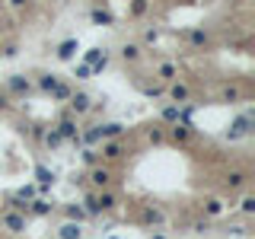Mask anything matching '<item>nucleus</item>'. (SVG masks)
Instances as JSON below:
<instances>
[{
  "instance_id": "obj_1",
  "label": "nucleus",
  "mask_w": 255,
  "mask_h": 239,
  "mask_svg": "<svg viewBox=\"0 0 255 239\" xmlns=\"http://www.w3.org/2000/svg\"><path fill=\"white\" fill-rule=\"evenodd\" d=\"M252 125H255V118L249 112L246 115H236V118H233V125L226 128V140H239V137H246V134L252 131Z\"/></svg>"
},
{
  "instance_id": "obj_2",
  "label": "nucleus",
  "mask_w": 255,
  "mask_h": 239,
  "mask_svg": "<svg viewBox=\"0 0 255 239\" xmlns=\"http://www.w3.org/2000/svg\"><path fill=\"white\" fill-rule=\"evenodd\" d=\"M58 134H61L64 140H73V143H80V128H77V118H73L70 112L61 115V121H58V128H55Z\"/></svg>"
},
{
  "instance_id": "obj_3",
  "label": "nucleus",
  "mask_w": 255,
  "mask_h": 239,
  "mask_svg": "<svg viewBox=\"0 0 255 239\" xmlns=\"http://www.w3.org/2000/svg\"><path fill=\"white\" fill-rule=\"evenodd\" d=\"M29 93H32L29 77H23V73H13V77L6 80V96H19V99H26Z\"/></svg>"
},
{
  "instance_id": "obj_4",
  "label": "nucleus",
  "mask_w": 255,
  "mask_h": 239,
  "mask_svg": "<svg viewBox=\"0 0 255 239\" xmlns=\"http://www.w3.org/2000/svg\"><path fill=\"white\" fill-rule=\"evenodd\" d=\"M0 223H3L6 230H10L13 236H19V233H26V214H19V210H6L3 217H0Z\"/></svg>"
},
{
  "instance_id": "obj_5",
  "label": "nucleus",
  "mask_w": 255,
  "mask_h": 239,
  "mask_svg": "<svg viewBox=\"0 0 255 239\" xmlns=\"http://www.w3.org/2000/svg\"><path fill=\"white\" fill-rule=\"evenodd\" d=\"M67 105H70V115H86V112L93 108V99H90L86 93H70Z\"/></svg>"
},
{
  "instance_id": "obj_6",
  "label": "nucleus",
  "mask_w": 255,
  "mask_h": 239,
  "mask_svg": "<svg viewBox=\"0 0 255 239\" xmlns=\"http://www.w3.org/2000/svg\"><path fill=\"white\" fill-rule=\"evenodd\" d=\"M96 131H99V140H112L125 134V125L122 121H105V125H96Z\"/></svg>"
},
{
  "instance_id": "obj_7",
  "label": "nucleus",
  "mask_w": 255,
  "mask_h": 239,
  "mask_svg": "<svg viewBox=\"0 0 255 239\" xmlns=\"http://www.w3.org/2000/svg\"><path fill=\"white\" fill-rule=\"evenodd\" d=\"M51 210H55V204H51V201H45V198H38V195L32 198L29 204H26V214H35V217H48Z\"/></svg>"
},
{
  "instance_id": "obj_8",
  "label": "nucleus",
  "mask_w": 255,
  "mask_h": 239,
  "mask_svg": "<svg viewBox=\"0 0 255 239\" xmlns=\"http://www.w3.org/2000/svg\"><path fill=\"white\" fill-rule=\"evenodd\" d=\"M77 51H80V42H77V38H64V42L61 45H58V61H73V58H77Z\"/></svg>"
},
{
  "instance_id": "obj_9",
  "label": "nucleus",
  "mask_w": 255,
  "mask_h": 239,
  "mask_svg": "<svg viewBox=\"0 0 255 239\" xmlns=\"http://www.w3.org/2000/svg\"><path fill=\"white\" fill-rule=\"evenodd\" d=\"M96 204H99V214H102V210H115L118 207V195H115V191H99V195H96Z\"/></svg>"
},
{
  "instance_id": "obj_10",
  "label": "nucleus",
  "mask_w": 255,
  "mask_h": 239,
  "mask_svg": "<svg viewBox=\"0 0 255 239\" xmlns=\"http://www.w3.org/2000/svg\"><path fill=\"white\" fill-rule=\"evenodd\" d=\"M90 182H93V185H96L99 191H102V188L112 185V172H109V169H102V166H96V169L90 172Z\"/></svg>"
},
{
  "instance_id": "obj_11",
  "label": "nucleus",
  "mask_w": 255,
  "mask_h": 239,
  "mask_svg": "<svg viewBox=\"0 0 255 239\" xmlns=\"http://www.w3.org/2000/svg\"><path fill=\"white\" fill-rule=\"evenodd\" d=\"M189 86H185V83H179V80H172V83H169V99L172 102H176V105H182V102H189Z\"/></svg>"
},
{
  "instance_id": "obj_12",
  "label": "nucleus",
  "mask_w": 255,
  "mask_h": 239,
  "mask_svg": "<svg viewBox=\"0 0 255 239\" xmlns=\"http://www.w3.org/2000/svg\"><path fill=\"white\" fill-rule=\"evenodd\" d=\"M58 239H83V227L73 220H67L61 230H58Z\"/></svg>"
},
{
  "instance_id": "obj_13",
  "label": "nucleus",
  "mask_w": 255,
  "mask_h": 239,
  "mask_svg": "<svg viewBox=\"0 0 255 239\" xmlns=\"http://www.w3.org/2000/svg\"><path fill=\"white\" fill-rule=\"evenodd\" d=\"M35 179H38V188H48V185H55V172H51V169L48 166H42V163H38V166H35Z\"/></svg>"
},
{
  "instance_id": "obj_14",
  "label": "nucleus",
  "mask_w": 255,
  "mask_h": 239,
  "mask_svg": "<svg viewBox=\"0 0 255 239\" xmlns=\"http://www.w3.org/2000/svg\"><path fill=\"white\" fill-rule=\"evenodd\" d=\"M90 19H93L96 26H112V23H115V16H112L109 10H102V6H93V10H90Z\"/></svg>"
},
{
  "instance_id": "obj_15",
  "label": "nucleus",
  "mask_w": 255,
  "mask_h": 239,
  "mask_svg": "<svg viewBox=\"0 0 255 239\" xmlns=\"http://www.w3.org/2000/svg\"><path fill=\"white\" fill-rule=\"evenodd\" d=\"M122 153H125V147H122L115 137H112V140H102V156H105V160H118Z\"/></svg>"
},
{
  "instance_id": "obj_16",
  "label": "nucleus",
  "mask_w": 255,
  "mask_h": 239,
  "mask_svg": "<svg viewBox=\"0 0 255 239\" xmlns=\"http://www.w3.org/2000/svg\"><path fill=\"white\" fill-rule=\"evenodd\" d=\"M157 73H159V80H166V83H172V80L179 77V67L172 64V61H163V64L157 67Z\"/></svg>"
},
{
  "instance_id": "obj_17",
  "label": "nucleus",
  "mask_w": 255,
  "mask_h": 239,
  "mask_svg": "<svg viewBox=\"0 0 255 239\" xmlns=\"http://www.w3.org/2000/svg\"><path fill=\"white\" fill-rule=\"evenodd\" d=\"M64 214H67V220H73V223H83L86 217H90L83 207H80V204H67V207H64Z\"/></svg>"
},
{
  "instance_id": "obj_18",
  "label": "nucleus",
  "mask_w": 255,
  "mask_h": 239,
  "mask_svg": "<svg viewBox=\"0 0 255 239\" xmlns=\"http://www.w3.org/2000/svg\"><path fill=\"white\" fill-rule=\"evenodd\" d=\"M207 42H211V35H207L204 29H191V32H189V45H191V48H204Z\"/></svg>"
},
{
  "instance_id": "obj_19",
  "label": "nucleus",
  "mask_w": 255,
  "mask_h": 239,
  "mask_svg": "<svg viewBox=\"0 0 255 239\" xmlns=\"http://www.w3.org/2000/svg\"><path fill=\"white\" fill-rule=\"evenodd\" d=\"M140 54H144V48H140V45H134V42L122 45V58L131 61V64H134V61H140Z\"/></svg>"
},
{
  "instance_id": "obj_20",
  "label": "nucleus",
  "mask_w": 255,
  "mask_h": 239,
  "mask_svg": "<svg viewBox=\"0 0 255 239\" xmlns=\"http://www.w3.org/2000/svg\"><path fill=\"white\" fill-rule=\"evenodd\" d=\"M204 214L207 217H220V214H223V201H220V198H207V201H204Z\"/></svg>"
},
{
  "instance_id": "obj_21",
  "label": "nucleus",
  "mask_w": 255,
  "mask_h": 239,
  "mask_svg": "<svg viewBox=\"0 0 255 239\" xmlns=\"http://www.w3.org/2000/svg\"><path fill=\"white\" fill-rule=\"evenodd\" d=\"M169 134H172V140H176V143H179V140H189V134H191V125H179V121H176Z\"/></svg>"
},
{
  "instance_id": "obj_22",
  "label": "nucleus",
  "mask_w": 255,
  "mask_h": 239,
  "mask_svg": "<svg viewBox=\"0 0 255 239\" xmlns=\"http://www.w3.org/2000/svg\"><path fill=\"white\" fill-rule=\"evenodd\" d=\"M70 93H73L70 86L58 80V86H55V90H51V99H58V102H67V99H70Z\"/></svg>"
},
{
  "instance_id": "obj_23",
  "label": "nucleus",
  "mask_w": 255,
  "mask_h": 239,
  "mask_svg": "<svg viewBox=\"0 0 255 239\" xmlns=\"http://www.w3.org/2000/svg\"><path fill=\"white\" fill-rule=\"evenodd\" d=\"M147 10H150V0H131V10H128V13H131L134 19H140Z\"/></svg>"
},
{
  "instance_id": "obj_24",
  "label": "nucleus",
  "mask_w": 255,
  "mask_h": 239,
  "mask_svg": "<svg viewBox=\"0 0 255 239\" xmlns=\"http://www.w3.org/2000/svg\"><path fill=\"white\" fill-rule=\"evenodd\" d=\"M159 118H163L166 125H176V121H179V105H176V102H172V105H166L163 112H159Z\"/></svg>"
},
{
  "instance_id": "obj_25",
  "label": "nucleus",
  "mask_w": 255,
  "mask_h": 239,
  "mask_svg": "<svg viewBox=\"0 0 255 239\" xmlns=\"http://www.w3.org/2000/svg\"><path fill=\"white\" fill-rule=\"evenodd\" d=\"M243 185H246V172H230V175H226V188L236 191V188H243Z\"/></svg>"
},
{
  "instance_id": "obj_26",
  "label": "nucleus",
  "mask_w": 255,
  "mask_h": 239,
  "mask_svg": "<svg viewBox=\"0 0 255 239\" xmlns=\"http://www.w3.org/2000/svg\"><path fill=\"white\" fill-rule=\"evenodd\" d=\"M55 86H58V77H55V73H45V77L38 80V90H42V93H51Z\"/></svg>"
},
{
  "instance_id": "obj_27",
  "label": "nucleus",
  "mask_w": 255,
  "mask_h": 239,
  "mask_svg": "<svg viewBox=\"0 0 255 239\" xmlns=\"http://www.w3.org/2000/svg\"><path fill=\"white\" fill-rule=\"evenodd\" d=\"M35 195H38V188H35V185H23V188L16 191V198H19V201H26V204H29Z\"/></svg>"
},
{
  "instance_id": "obj_28",
  "label": "nucleus",
  "mask_w": 255,
  "mask_h": 239,
  "mask_svg": "<svg viewBox=\"0 0 255 239\" xmlns=\"http://www.w3.org/2000/svg\"><path fill=\"white\" fill-rule=\"evenodd\" d=\"M144 220H147V223H157V227H159V223H163V220H166V217H163V210H157V207H150V210H144Z\"/></svg>"
},
{
  "instance_id": "obj_29",
  "label": "nucleus",
  "mask_w": 255,
  "mask_h": 239,
  "mask_svg": "<svg viewBox=\"0 0 255 239\" xmlns=\"http://www.w3.org/2000/svg\"><path fill=\"white\" fill-rule=\"evenodd\" d=\"M80 156H83L86 166H96V163H99V153H96L93 147H83V150H80Z\"/></svg>"
},
{
  "instance_id": "obj_30",
  "label": "nucleus",
  "mask_w": 255,
  "mask_h": 239,
  "mask_svg": "<svg viewBox=\"0 0 255 239\" xmlns=\"http://www.w3.org/2000/svg\"><path fill=\"white\" fill-rule=\"evenodd\" d=\"M42 140L48 143V147H61V143H64V137H61L58 131H45V137H42Z\"/></svg>"
},
{
  "instance_id": "obj_31",
  "label": "nucleus",
  "mask_w": 255,
  "mask_h": 239,
  "mask_svg": "<svg viewBox=\"0 0 255 239\" xmlns=\"http://www.w3.org/2000/svg\"><path fill=\"white\" fill-rule=\"evenodd\" d=\"M73 77H77V80H90V77H93V70H90V67L83 64V61H80V64L73 67Z\"/></svg>"
},
{
  "instance_id": "obj_32",
  "label": "nucleus",
  "mask_w": 255,
  "mask_h": 239,
  "mask_svg": "<svg viewBox=\"0 0 255 239\" xmlns=\"http://www.w3.org/2000/svg\"><path fill=\"white\" fill-rule=\"evenodd\" d=\"M83 204H86L83 210H86V214H90V217H96V214H99V204H96V195H86V201H83Z\"/></svg>"
},
{
  "instance_id": "obj_33",
  "label": "nucleus",
  "mask_w": 255,
  "mask_h": 239,
  "mask_svg": "<svg viewBox=\"0 0 255 239\" xmlns=\"http://www.w3.org/2000/svg\"><path fill=\"white\" fill-rule=\"evenodd\" d=\"M239 210H243V214H255V198L246 195L243 201H239Z\"/></svg>"
},
{
  "instance_id": "obj_34",
  "label": "nucleus",
  "mask_w": 255,
  "mask_h": 239,
  "mask_svg": "<svg viewBox=\"0 0 255 239\" xmlns=\"http://www.w3.org/2000/svg\"><path fill=\"white\" fill-rule=\"evenodd\" d=\"M159 42V32L157 29H144V45H157Z\"/></svg>"
},
{
  "instance_id": "obj_35",
  "label": "nucleus",
  "mask_w": 255,
  "mask_h": 239,
  "mask_svg": "<svg viewBox=\"0 0 255 239\" xmlns=\"http://www.w3.org/2000/svg\"><path fill=\"white\" fill-rule=\"evenodd\" d=\"M223 99H226V102H236V99H239V90H236V86H226V90H223Z\"/></svg>"
},
{
  "instance_id": "obj_36",
  "label": "nucleus",
  "mask_w": 255,
  "mask_h": 239,
  "mask_svg": "<svg viewBox=\"0 0 255 239\" xmlns=\"http://www.w3.org/2000/svg\"><path fill=\"white\" fill-rule=\"evenodd\" d=\"M147 137H150L153 143H159V140H163V131H159V128H150V131H147Z\"/></svg>"
},
{
  "instance_id": "obj_37",
  "label": "nucleus",
  "mask_w": 255,
  "mask_h": 239,
  "mask_svg": "<svg viewBox=\"0 0 255 239\" xmlns=\"http://www.w3.org/2000/svg\"><path fill=\"white\" fill-rule=\"evenodd\" d=\"M0 54H3V58H16V54H19V48H16V45H6Z\"/></svg>"
},
{
  "instance_id": "obj_38",
  "label": "nucleus",
  "mask_w": 255,
  "mask_h": 239,
  "mask_svg": "<svg viewBox=\"0 0 255 239\" xmlns=\"http://www.w3.org/2000/svg\"><path fill=\"white\" fill-rule=\"evenodd\" d=\"M10 105H13V102H10V96H6V93H0V112H6Z\"/></svg>"
},
{
  "instance_id": "obj_39",
  "label": "nucleus",
  "mask_w": 255,
  "mask_h": 239,
  "mask_svg": "<svg viewBox=\"0 0 255 239\" xmlns=\"http://www.w3.org/2000/svg\"><path fill=\"white\" fill-rule=\"evenodd\" d=\"M6 3H10V6H16V10H19V6H26L29 0H6Z\"/></svg>"
},
{
  "instance_id": "obj_40",
  "label": "nucleus",
  "mask_w": 255,
  "mask_h": 239,
  "mask_svg": "<svg viewBox=\"0 0 255 239\" xmlns=\"http://www.w3.org/2000/svg\"><path fill=\"white\" fill-rule=\"evenodd\" d=\"M109 239H118V236H109Z\"/></svg>"
},
{
  "instance_id": "obj_41",
  "label": "nucleus",
  "mask_w": 255,
  "mask_h": 239,
  "mask_svg": "<svg viewBox=\"0 0 255 239\" xmlns=\"http://www.w3.org/2000/svg\"><path fill=\"white\" fill-rule=\"evenodd\" d=\"M55 239H58V236H55Z\"/></svg>"
}]
</instances>
